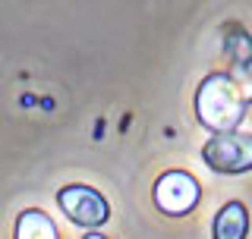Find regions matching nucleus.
Instances as JSON below:
<instances>
[{
	"instance_id": "obj_1",
	"label": "nucleus",
	"mask_w": 252,
	"mask_h": 239,
	"mask_svg": "<svg viewBox=\"0 0 252 239\" xmlns=\"http://www.w3.org/2000/svg\"><path fill=\"white\" fill-rule=\"evenodd\" d=\"M195 117L202 126L220 132H233L246 117V104L243 94L236 89L233 79L227 76H208L195 91Z\"/></svg>"
},
{
	"instance_id": "obj_2",
	"label": "nucleus",
	"mask_w": 252,
	"mask_h": 239,
	"mask_svg": "<svg viewBox=\"0 0 252 239\" xmlns=\"http://www.w3.org/2000/svg\"><path fill=\"white\" fill-rule=\"evenodd\" d=\"M205 164L218 173H243L252 170V135L220 132L205 145Z\"/></svg>"
},
{
	"instance_id": "obj_3",
	"label": "nucleus",
	"mask_w": 252,
	"mask_h": 239,
	"mask_svg": "<svg viewBox=\"0 0 252 239\" xmlns=\"http://www.w3.org/2000/svg\"><path fill=\"white\" fill-rule=\"evenodd\" d=\"M57 202H60L63 214H66L73 224H82V227H101L110 217V208H107L104 195L89 189V186H66V189H60Z\"/></svg>"
},
{
	"instance_id": "obj_4",
	"label": "nucleus",
	"mask_w": 252,
	"mask_h": 239,
	"mask_svg": "<svg viewBox=\"0 0 252 239\" xmlns=\"http://www.w3.org/2000/svg\"><path fill=\"white\" fill-rule=\"evenodd\" d=\"M199 202V182L183 170H170L155 182V205L164 214H186Z\"/></svg>"
},
{
	"instance_id": "obj_5",
	"label": "nucleus",
	"mask_w": 252,
	"mask_h": 239,
	"mask_svg": "<svg viewBox=\"0 0 252 239\" xmlns=\"http://www.w3.org/2000/svg\"><path fill=\"white\" fill-rule=\"evenodd\" d=\"M246 227H249L246 208L240 202H230L215 217V239H246Z\"/></svg>"
},
{
	"instance_id": "obj_6",
	"label": "nucleus",
	"mask_w": 252,
	"mask_h": 239,
	"mask_svg": "<svg viewBox=\"0 0 252 239\" xmlns=\"http://www.w3.org/2000/svg\"><path fill=\"white\" fill-rule=\"evenodd\" d=\"M16 239H57V227L51 224L44 211H22L16 220Z\"/></svg>"
},
{
	"instance_id": "obj_7",
	"label": "nucleus",
	"mask_w": 252,
	"mask_h": 239,
	"mask_svg": "<svg viewBox=\"0 0 252 239\" xmlns=\"http://www.w3.org/2000/svg\"><path fill=\"white\" fill-rule=\"evenodd\" d=\"M85 239H104V236H98V233H92V236H85Z\"/></svg>"
}]
</instances>
